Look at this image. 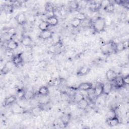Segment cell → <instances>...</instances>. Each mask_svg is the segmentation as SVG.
Masks as SVG:
<instances>
[{
    "label": "cell",
    "mask_w": 129,
    "mask_h": 129,
    "mask_svg": "<svg viewBox=\"0 0 129 129\" xmlns=\"http://www.w3.org/2000/svg\"><path fill=\"white\" fill-rule=\"evenodd\" d=\"M69 4L70 8L73 10H76L79 7V3L77 1H71Z\"/></svg>",
    "instance_id": "29"
},
{
    "label": "cell",
    "mask_w": 129,
    "mask_h": 129,
    "mask_svg": "<svg viewBox=\"0 0 129 129\" xmlns=\"http://www.w3.org/2000/svg\"><path fill=\"white\" fill-rule=\"evenodd\" d=\"M90 71V69L89 67L87 66H83L78 70L77 75L78 76H83L88 74Z\"/></svg>",
    "instance_id": "18"
},
{
    "label": "cell",
    "mask_w": 129,
    "mask_h": 129,
    "mask_svg": "<svg viewBox=\"0 0 129 129\" xmlns=\"http://www.w3.org/2000/svg\"><path fill=\"white\" fill-rule=\"evenodd\" d=\"M49 27L50 26L46 20H42L38 25V28L41 31V32L48 30Z\"/></svg>",
    "instance_id": "20"
},
{
    "label": "cell",
    "mask_w": 129,
    "mask_h": 129,
    "mask_svg": "<svg viewBox=\"0 0 129 129\" xmlns=\"http://www.w3.org/2000/svg\"><path fill=\"white\" fill-rule=\"evenodd\" d=\"M46 21L48 22L50 26L54 27L56 26L58 23V19L55 15L49 16L46 19Z\"/></svg>",
    "instance_id": "13"
},
{
    "label": "cell",
    "mask_w": 129,
    "mask_h": 129,
    "mask_svg": "<svg viewBox=\"0 0 129 129\" xmlns=\"http://www.w3.org/2000/svg\"><path fill=\"white\" fill-rule=\"evenodd\" d=\"M74 101L76 103L85 98L84 95L81 93H76L74 95Z\"/></svg>",
    "instance_id": "24"
},
{
    "label": "cell",
    "mask_w": 129,
    "mask_h": 129,
    "mask_svg": "<svg viewBox=\"0 0 129 129\" xmlns=\"http://www.w3.org/2000/svg\"><path fill=\"white\" fill-rule=\"evenodd\" d=\"M39 36L40 38H41L43 40H48L51 38H52L53 36V33L50 30H47L46 31H42L40 32Z\"/></svg>",
    "instance_id": "16"
},
{
    "label": "cell",
    "mask_w": 129,
    "mask_h": 129,
    "mask_svg": "<svg viewBox=\"0 0 129 129\" xmlns=\"http://www.w3.org/2000/svg\"><path fill=\"white\" fill-rule=\"evenodd\" d=\"M7 34L8 35H9L10 36H14L16 33V30L13 27H11V28H9V29H8L7 31Z\"/></svg>",
    "instance_id": "31"
},
{
    "label": "cell",
    "mask_w": 129,
    "mask_h": 129,
    "mask_svg": "<svg viewBox=\"0 0 129 129\" xmlns=\"http://www.w3.org/2000/svg\"><path fill=\"white\" fill-rule=\"evenodd\" d=\"M82 22L80 20H79L78 19H76L75 18H74L71 21L70 24L72 28H78L82 24Z\"/></svg>",
    "instance_id": "23"
},
{
    "label": "cell",
    "mask_w": 129,
    "mask_h": 129,
    "mask_svg": "<svg viewBox=\"0 0 129 129\" xmlns=\"http://www.w3.org/2000/svg\"><path fill=\"white\" fill-rule=\"evenodd\" d=\"M122 42V44H123V46L124 50L127 49L128 47V41L126 40Z\"/></svg>",
    "instance_id": "35"
},
{
    "label": "cell",
    "mask_w": 129,
    "mask_h": 129,
    "mask_svg": "<svg viewBox=\"0 0 129 129\" xmlns=\"http://www.w3.org/2000/svg\"><path fill=\"white\" fill-rule=\"evenodd\" d=\"M93 86L92 83L86 82H83L81 83L79 85V86L77 87V89L82 91H88L92 89H93Z\"/></svg>",
    "instance_id": "4"
},
{
    "label": "cell",
    "mask_w": 129,
    "mask_h": 129,
    "mask_svg": "<svg viewBox=\"0 0 129 129\" xmlns=\"http://www.w3.org/2000/svg\"><path fill=\"white\" fill-rule=\"evenodd\" d=\"M71 119V115L70 113H66L62 115L60 118V120L62 123V124L64 126V127H66L69 125Z\"/></svg>",
    "instance_id": "12"
},
{
    "label": "cell",
    "mask_w": 129,
    "mask_h": 129,
    "mask_svg": "<svg viewBox=\"0 0 129 129\" xmlns=\"http://www.w3.org/2000/svg\"><path fill=\"white\" fill-rule=\"evenodd\" d=\"M100 50L102 53L105 55L109 54L111 51V50L110 49V47L108 43L103 44L100 47Z\"/></svg>",
    "instance_id": "21"
},
{
    "label": "cell",
    "mask_w": 129,
    "mask_h": 129,
    "mask_svg": "<svg viewBox=\"0 0 129 129\" xmlns=\"http://www.w3.org/2000/svg\"><path fill=\"white\" fill-rule=\"evenodd\" d=\"M11 60L15 67H18L20 66L23 62V58L22 56V54L18 53L12 56Z\"/></svg>",
    "instance_id": "2"
},
{
    "label": "cell",
    "mask_w": 129,
    "mask_h": 129,
    "mask_svg": "<svg viewBox=\"0 0 129 129\" xmlns=\"http://www.w3.org/2000/svg\"><path fill=\"white\" fill-rule=\"evenodd\" d=\"M111 3V1L108 0H103L100 1V7L101 8H102L104 9L105 7H106L109 4H110Z\"/></svg>",
    "instance_id": "30"
},
{
    "label": "cell",
    "mask_w": 129,
    "mask_h": 129,
    "mask_svg": "<svg viewBox=\"0 0 129 129\" xmlns=\"http://www.w3.org/2000/svg\"><path fill=\"white\" fill-rule=\"evenodd\" d=\"M93 91L95 98H97L103 94V84L98 83L93 88Z\"/></svg>",
    "instance_id": "6"
},
{
    "label": "cell",
    "mask_w": 129,
    "mask_h": 129,
    "mask_svg": "<svg viewBox=\"0 0 129 129\" xmlns=\"http://www.w3.org/2000/svg\"><path fill=\"white\" fill-rule=\"evenodd\" d=\"M13 66H15L12 62V60H9L7 61L3 66V67L1 69V73L3 75H5L7 74L12 70Z\"/></svg>",
    "instance_id": "8"
},
{
    "label": "cell",
    "mask_w": 129,
    "mask_h": 129,
    "mask_svg": "<svg viewBox=\"0 0 129 129\" xmlns=\"http://www.w3.org/2000/svg\"><path fill=\"white\" fill-rule=\"evenodd\" d=\"M33 97V93L32 92L30 91H26L24 99L28 100V99H32Z\"/></svg>",
    "instance_id": "32"
},
{
    "label": "cell",
    "mask_w": 129,
    "mask_h": 129,
    "mask_svg": "<svg viewBox=\"0 0 129 129\" xmlns=\"http://www.w3.org/2000/svg\"><path fill=\"white\" fill-rule=\"evenodd\" d=\"M113 85L111 82H106L103 84V94L109 95L112 91Z\"/></svg>",
    "instance_id": "15"
},
{
    "label": "cell",
    "mask_w": 129,
    "mask_h": 129,
    "mask_svg": "<svg viewBox=\"0 0 129 129\" xmlns=\"http://www.w3.org/2000/svg\"><path fill=\"white\" fill-rule=\"evenodd\" d=\"M105 76L106 79L108 81V82H111L115 80L117 76L115 72L113 69H110L106 71Z\"/></svg>",
    "instance_id": "10"
},
{
    "label": "cell",
    "mask_w": 129,
    "mask_h": 129,
    "mask_svg": "<svg viewBox=\"0 0 129 129\" xmlns=\"http://www.w3.org/2000/svg\"><path fill=\"white\" fill-rule=\"evenodd\" d=\"M115 115H117V114L115 112V110L114 109H111L107 113V118L112 117Z\"/></svg>",
    "instance_id": "33"
},
{
    "label": "cell",
    "mask_w": 129,
    "mask_h": 129,
    "mask_svg": "<svg viewBox=\"0 0 129 129\" xmlns=\"http://www.w3.org/2000/svg\"><path fill=\"white\" fill-rule=\"evenodd\" d=\"M77 108L81 110H85L89 106L88 101L85 98L77 103Z\"/></svg>",
    "instance_id": "17"
},
{
    "label": "cell",
    "mask_w": 129,
    "mask_h": 129,
    "mask_svg": "<svg viewBox=\"0 0 129 129\" xmlns=\"http://www.w3.org/2000/svg\"><path fill=\"white\" fill-rule=\"evenodd\" d=\"M106 13H112L115 10V5L113 3H111L106 7L103 9Z\"/></svg>",
    "instance_id": "25"
},
{
    "label": "cell",
    "mask_w": 129,
    "mask_h": 129,
    "mask_svg": "<svg viewBox=\"0 0 129 129\" xmlns=\"http://www.w3.org/2000/svg\"><path fill=\"white\" fill-rule=\"evenodd\" d=\"M26 91L23 89H19L17 91L16 96L18 97L19 99H24Z\"/></svg>",
    "instance_id": "26"
},
{
    "label": "cell",
    "mask_w": 129,
    "mask_h": 129,
    "mask_svg": "<svg viewBox=\"0 0 129 129\" xmlns=\"http://www.w3.org/2000/svg\"><path fill=\"white\" fill-rule=\"evenodd\" d=\"M17 23L21 26L24 25L27 22V18L24 13L22 12L18 14L15 17Z\"/></svg>",
    "instance_id": "3"
},
{
    "label": "cell",
    "mask_w": 129,
    "mask_h": 129,
    "mask_svg": "<svg viewBox=\"0 0 129 129\" xmlns=\"http://www.w3.org/2000/svg\"><path fill=\"white\" fill-rule=\"evenodd\" d=\"M49 90L46 86H41L38 90V94L41 96H47L49 95Z\"/></svg>",
    "instance_id": "19"
},
{
    "label": "cell",
    "mask_w": 129,
    "mask_h": 129,
    "mask_svg": "<svg viewBox=\"0 0 129 129\" xmlns=\"http://www.w3.org/2000/svg\"><path fill=\"white\" fill-rule=\"evenodd\" d=\"M124 50V49L123 46L122 42H119L116 43V53L119 52Z\"/></svg>",
    "instance_id": "28"
},
{
    "label": "cell",
    "mask_w": 129,
    "mask_h": 129,
    "mask_svg": "<svg viewBox=\"0 0 129 129\" xmlns=\"http://www.w3.org/2000/svg\"><path fill=\"white\" fill-rule=\"evenodd\" d=\"M123 81L125 85H128L129 84V75L122 76Z\"/></svg>",
    "instance_id": "34"
},
{
    "label": "cell",
    "mask_w": 129,
    "mask_h": 129,
    "mask_svg": "<svg viewBox=\"0 0 129 129\" xmlns=\"http://www.w3.org/2000/svg\"><path fill=\"white\" fill-rule=\"evenodd\" d=\"M114 82V86L116 89H120L125 86L122 76H116L115 80L113 81Z\"/></svg>",
    "instance_id": "11"
},
{
    "label": "cell",
    "mask_w": 129,
    "mask_h": 129,
    "mask_svg": "<svg viewBox=\"0 0 129 129\" xmlns=\"http://www.w3.org/2000/svg\"><path fill=\"white\" fill-rule=\"evenodd\" d=\"M93 29L96 33H100L104 31L106 26V20L102 17H98L93 23Z\"/></svg>",
    "instance_id": "1"
},
{
    "label": "cell",
    "mask_w": 129,
    "mask_h": 129,
    "mask_svg": "<svg viewBox=\"0 0 129 129\" xmlns=\"http://www.w3.org/2000/svg\"><path fill=\"white\" fill-rule=\"evenodd\" d=\"M4 11L6 13H11L13 12L14 7L13 4H5L3 5V7Z\"/></svg>",
    "instance_id": "22"
},
{
    "label": "cell",
    "mask_w": 129,
    "mask_h": 129,
    "mask_svg": "<svg viewBox=\"0 0 129 129\" xmlns=\"http://www.w3.org/2000/svg\"><path fill=\"white\" fill-rule=\"evenodd\" d=\"M18 46V42L13 38H11L7 43V48L10 51H13L16 49Z\"/></svg>",
    "instance_id": "9"
},
{
    "label": "cell",
    "mask_w": 129,
    "mask_h": 129,
    "mask_svg": "<svg viewBox=\"0 0 129 129\" xmlns=\"http://www.w3.org/2000/svg\"><path fill=\"white\" fill-rule=\"evenodd\" d=\"M76 19H79V20L81 21L82 22L85 21L86 19V15L82 12H79L75 16V17Z\"/></svg>",
    "instance_id": "27"
},
{
    "label": "cell",
    "mask_w": 129,
    "mask_h": 129,
    "mask_svg": "<svg viewBox=\"0 0 129 129\" xmlns=\"http://www.w3.org/2000/svg\"><path fill=\"white\" fill-rule=\"evenodd\" d=\"M17 96L16 95H11L6 97L4 101V106H9L14 105L16 102Z\"/></svg>",
    "instance_id": "7"
},
{
    "label": "cell",
    "mask_w": 129,
    "mask_h": 129,
    "mask_svg": "<svg viewBox=\"0 0 129 129\" xmlns=\"http://www.w3.org/2000/svg\"><path fill=\"white\" fill-rule=\"evenodd\" d=\"M106 122L107 125L111 127L117 126L120 123V121L117 115H115L112 117L107 118Z\"/></svg>",
    "instance_id": "5"
},
{
    "label": "cell",
    "mask_w": 129,
    "mask_h": 129,
    "mask_svg": "<svg viewBox=\"0 0 129 129\" xmlns=\"http://www.w3.org/2000/svg\"><path fill=\"white\" fill-rule=\"evenodd\" d=\"M21 43L24 46L29 47L32 44L33 40L32 38L29 35L24 36L21 40Z\"/></svg>",
    "instance_id": "14"
}]
</instances>
